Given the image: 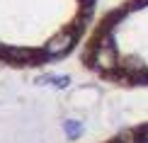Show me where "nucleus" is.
Returning <instances> with one entry per match:
<instances>
[{
	"instance_id": "obj_1",
	"label": "nucleus",
	"mask_w": 148,
	"mask_h": 143,
	"mask_svg": "<svg viewBox=\"0 0 148 143\" xmlns=\"http://www.w3.org/2000/svg\"><path fill=\"white\" fill-rule=\"evenodd\" d=\"M95 0H0V61L63 58L88 29Z\"/></svg>"
},
{
	"instance_id": "obj_2",
	"label": "nucleus",
	"mask_w": 148,
	"mask_h": 143,
	"mask_svg": "<svg viewBox=\"0 0 148 143\" xmlns=\"http://www.w3.org/2000/svg\"><path fill=\"white\" fill-rule=\"evenodd\" d=\"M85 66L124 85H148V0H126L95 27Z\"/></svg>"
},
{
	"instance_id": "obj_3",
	"label": "nucleus",
	"mask_w": 148,
	"mask_h": 143,
	"mask_svg": "<svg viewBox=\"0 0 148 143\" xmlns=\"http://www.w3.org/2000/svg\"><path fill=\"white\" fill-rule=\"evenodd\" d=\"M109 143H148V126L138 129V131H129V133L119 136V138H114Z\"/></svg>"
}]
</instances>
